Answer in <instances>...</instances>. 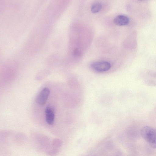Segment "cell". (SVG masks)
Returning <instances> with one entry per match:
<instances>
[{
  "label": "cell",
  "instance_id": "6da1fadb",
  "mask_svg": "<svg viewBox=\"0 0 156 156\" xmlns=\"http://www.w3.org/2000/svg\"><path fill=\"white\" fill-rule=\"evenodd\" d=\"M142 137L153 148H156V129L148 126L144 127L140 132Z\"/></svg>",
  "mask_w": 156,
  "mask_h": 156
},
{
  "label": "cell",
  "instance_id": "7a4b0ae2",
  "mask_svg": "<svg viewBox=\"0 0 156 156\" xmlns=\"http://www.w3.org/2000/svg\"><path fill=\"white\" fill-rule=\"evenodd\" d=\"M50 93L49 89L48 87L44 88L35 98L36 102L39 105H44L48 99Z\"/></svg>",
  "mask_w": 156,
  "mask_h": 156
},
{
  "label": "cell",
  "instance_id": "3957f363",
  "mask_svg": "<svg viewBox=\"0 0 156 156\" xmlns=\"http://www.w3.org/2000/svg\"><path fill=\"white\" fill-rule=\"evenodd\" d=\"M92 69L98 72H105L109 69L111 67L110 64L107 62L101 61L95 62L91 65Z\"/></svg>",
  "mask_w": 156,
  "mask_h": 156
},
{
  "label": "cell",
  "instance_id": "277c9868",
  "mask_svg": "<svg viewBox=\"0 0 156 156\" xmlns=\"http://www.w3.org/2000/svg\"><path fill=\"white\" fill-rule=\"evenodd\" d=\"M45 112L46 122L50 125H52L54 123L55 116L54 108L51 106H47Z\"/></svg>",
  "mask_w": 156,
  "mask_h": 156
},
{
  "label": "cell",
  "instance_id": "5b68a950",
  "mask_svg": "<svg viewBox=\"0 0 156 156\" xmlns=\"http://www.w3.org/2000/svg\"><path fill=\"white\" fill-rule=\"evenodd\" d=\"M129 19L127 16L124 15H119L116 17L114 20L115 24L119 26H125L129 24Z\"/></svg>",
  "mask_w": 156,
  "mask_h": 156
},
{
  "label": "cell",
  "instance_id": "8992f818",
  "mask_svg": "<svg viewBox=\"0 0 156 156\" xmlns=\"http://www.w3.org/2000/svg\"><path fill=\"white\" fill-rule=\"evenodd\" d=\"M102 8V5L101 3L99 2L95 3L91 6V11L93 13H98L101 10Z\"/></svg>",
  "mask_w": 156,
  "mask_h": 156
},
{
  "label": "cell",
  "instance_id": "52a82bcc",
  "mask_svg": "<svg viewBox=\"0 0 156 156\" xmlns=\"http://www.w3.org/2000/svg\"><path fill=\"white\" fill-rule=\"evenodd\" d=\"M73 54L75 55H79L80 54V52L78 49L76 48L73 51Z\"/></svg>",
  "mask_w": 156,
  "mask_h": 156
}]
</instances>
